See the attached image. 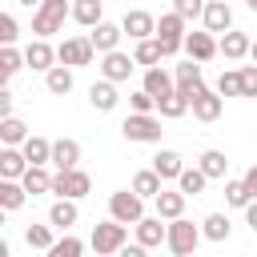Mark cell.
<instances>
[{
  "label": "cell",
  "mask_w": 257,
  "mask_h": 257,
  "mask_svg": "<svg viewBox=\"0 0 257 257\" xmlns=\"http://www.w3.org/2000/svg\"><path fill=\"white\" fill-rule=\"evenodd\" d=\"M197 245H201V225L185 221V213L181 217H169V225H165V249L173 257H189Z\"/></svg>",
  "instance_id": "obj_1"
},
{
  "label": "cell",
  "mask_w": 257,
  "mask_h": 257,
  "mask_svg": "<svg viewBox=\"0 0 257 257\" xmlns=\"http://www.w3.org/2000/svg\"><path fill=\"white\" fill-rule=\"evenodd\" d=\"M88 245L100 253V257H108V253H120L124 245H128V225H120V221H100V225H92V237H88Z\"/></svg>",
  "instance_id": "obj_2"
},
{
  "label": "cell",
  "mask_w": 257,
  "mask_h": 257,
  "mask_svg": "<svg viewBox=\"0 0 257 257\" xmlns=\"http://www.w3.org/2000/svg\"><path fill=\"white\" fill-rule=\"evenodd\" d=\"M64 16H68V0H40L36 12H32V32L48 40L64 28Z\"/></svg>",
  "instance_id": "obj_3"
},
{
  "label": "cell",
  "mask_w": 257,
  "mask_h": 257,
  "mask_svg": "<svg viewBox=\"0 0 257 257\" xmlns=\"http://www.w3.org/2000/svg\"><path fill=\"white\" fill-rule=\"evenodd\" d=\"M120 133H124V141L157 145L165 128H161V116H153V112H128V116H124V124H120Z\"/></svg>",
  "instance_id": "obj_4"
},
{
  "label": "cell",
  "mask_w": 257,
  "mask_h": 257,
  "mask_svg": "<svg viewBox=\"0 0 257 257\" xmlns=\"http://www.w3.org/2000/svg\"><path fill=\"white\" fill-rule=\"evenodd\" d=\"M185 20L177 16V12H165L161 20H157V28H153V36H157V44H161V56H177L181 52V40H185Z\"/></svg>",
  "instance_id": "obj_5"
},
{
  "label": "cell",
  "mask_w": 257,
  "mask_h": 257,
  "mask_svg": "<svg viewBox=\"0 0 257 257\" xmlns=\"http://www.w3.org/2000/svg\"><path fill=\"white\" fill-rule=\"evenodd\" d=\"M108 217H112V221H120V225L141 221V217H145V197H141V193H133V189H116V193L108 197Z\"/></svg>",
  "instance_id": "obj_6"
},
{
  "label": "cell",
  "mask_w": 257,
  "mask_h": 257,
  "mask_svg": "<svg viewBox=\"0 0 257 257\" xmlns=\"http://www.w3.org/2000/svg\"><path fill=\"white\" fill-rule=\"evenodd\" d=\"M88 189H92V181H88V173L76 169V165L52 173V185H48V193H56V197H72V201H80Z\"/></svg>",
  "instance_id": "obj_7"
},
{
  "label": "cell",
  "mask_w": 257,
  "mask_h": 257,
  "mask_svg": "<svg viewBox=\"0 0 257 257\" xmlns=\"http://www.w3.org/2000/svg\"><path fill=\"white\" fill-rule=\"evenodd\" d=\"M189 108H193V116H197V120L213 124V120L221 116V108H225V96H221L217 88H205V84H197V88L189 92Z\"/></svg>",
  "instance_id": "obj_8"
},
{
  "label": "cell",
  "mask_w": 257,
  "mask_h": 257,
  "mask_svg": "<svg viewBox=\"0 0 257 257\" xmlns=\"http://www.w3.org/2000/svg\"><path fill=\"white\" fill-rule=\"evenodd\" d=\"M92 56H96V48H92L88 36H68V40L56 44V60L68 64V68H84V64H92Z\"/></svg>",
  "instance_id": "obj_9"
},
{
  "label": "cell",
  "mask_w": 257,
  "mask_h": 257,
  "mask_svg": "<svg viewBox=\"0 0 257 257\" xmlns=\"http://www.w3.org/2000/svg\"><path fill=\"white\" fill-rule=\"evenodd\" d=\"M133 68H137V60H133L128 52H120V48L100 52V76H104V80L120 84V80H128V72H133Z\"/></svg>",
  "instance_id": "obj_10"
},
{
  "label": "cell",
  "mask_w": 257,
  "mask_h": 257,
  "mask_svg": "<svg viewBox=\"0 0 257 257\" xmlns=\"http://www.w3.org/2000/svg\"><path fill=\"white\" fill-rule=\"evenodd\" d=\"M181 48H185L193 60H201V64H205V60H213V56H217V36H213L209 28H205V32H185Z\"/></svg>",
  "instance_id": "obj_11"
},
{
  "label": "cell",
  "mask_w": 257,
  "mask_h": 257,
  "mask_svg": "<svg viewBox=\"0 0 257 257\" xmlns=\"http://www.w3.org/2000/svg\"><path fill=\"white\" fill-rule=\"evenodd\" d=\"M201 20H205V28H209L213 36H221L225 28H233V8H229L225 0H209V4L201 8Z\"/></svg>",
  "instance_id": "obj_12"
},
{
  "label": "cell",
  "mask_w": 257,
  "mask_h": 257,
  "mask_svg": "<svg viewBox=\"0 0 257 257\" xmlns=\"http://www.w3.org/2000/svg\"><path fill=\"white\" fill-rule=\"evenodd\" d=\"M153 28H157V16H153V12H145V8H133V12H124V20H120V32H124V36H133V40L153 36Z\"/></svg>",
  "instance_id": "obj_13"
},
{
  "label": "cell",
  "mask_w": 257,
  "mask_h": 257,
  "mask_svg": "<svg viewBox=\"0 0 257 257\" xmlns=\"http://www.w3.org/2000/svg\"><path fill=\"white\" fill-rule=\"evenodd\" d=\"M24 64H28L32 72H48V68L56 64V48H52L44 36H36V40L24 48Z\"/></svg>",
  "instance_id": "obj_14"
},
{
  "label": "cell",
  "mask_w": 257,
  "mask_h": 257,
  "mask_svg": "<svg viewBox=\"0 0 257 257\" xmlns=\"http://www.w3.org/2000/svg\"><path fill=\"white\" fill-rule=\"evenodd\" d=\"M48 165H56V173H60V169H72V165H80V145H76L72 137H60V141H52Z\"/></svg>",
  "instance_id": "obj_15"
},
{
  "label": "cell",
  "mask_w": 257,
  "mask_h": 257,
  "mask_svg": "<svg viewBox=\"0 0 257 257\" xmlns=\"http://www.w3.org/2000/svg\"><path fill=\"white\" fill-rule=\"evenodd\" d=\"M185 201H189V197H185L181 189H165V185H161V193L153 197V205H157V217H161V221L181 217V213H185Z\"/></svg>",
  "instance_id": "obj_16"
},
{
  "label": "cell",
  "mask_w": 257,
  "mask_h": 257,
  "mask_svg": "<svg viewBox=\"0 0 257 257\" xmlns=\"http://www.w3.org/2000/svg\"><path fill=\"white\" fill-rule=\"evenodd\" d=\"M133 229H137V245H145V249L165 245V221L161 217H141V221H133Z\"/></svg>",
  "instance_id": "obj_17"
},
{
  "label": "cell",
  "mask_w": 257,
  "mask_h": 257,
  "mask_svg": "<svg viewBox=\"0 0 257 257\" xmlns=\"http://www.w3.org/2000/svg\"><path fill=\"white\" fill-rule=\"evenodd\" d=\"M120 36H124V32H120V24H108V20H96V24H92V32H88V40H92V48H96V52H112V48L120 44Z\"/></svg>",
  "instance_id": "obj_18"
},
{
  "label": "cell",
  "mask_w": 257,
  "mask_h": 257,
  "mask_svg": "<svg viewBox=\"0 0 257 257\" xmlns=\"http://www.w3.org/2000/svg\"><path fill=\"white\" fill-rule=\"evenodd\" d=\"M217 52H221L225 60H241V56H249V36L237 32V28H225L221 40H217Z\"/></svg>",
  "instance_id": "obj_19"
},
{
  "label": "cell",
  "mask_w": 257,
  "mask_h": 257,
  "mask_svg": "<svg viewBox=\"0 0 257 257\" xmlns=\"http://www.w3.org/2000/svg\"><path fill=\"white\" fill-rule=\"evenodd\" d=\"M197 84H201V60H193V56H189V60H181V64L173 68V88H181V92L189 96Z\"/></svg>",
  "instance_id": "obj_20"
},
{
  "label": "cell",
  "mask_w": 257,
  "mask_h": 257,
  "mask_svg": "<svg viewBox=\"0 0 257 257\" xmlns=\"http://www.w3.org/2000/svg\"><path fill=\"white\" fill-rule=\"evenodd\" d=\"M116 100H120V92H116V84H112V80H96V84L88 88V104H92L96 112H112V108H116Z\"/></svg>",
  "instance_id": "obj_21"
},
{
  "label": "cell",
  "mask_w": 257,
  "mask_h": 257,
  "mask_svg": "<svg viewBox=\"0 0 257 257\" xmlns=\"http://www.w3.org/2000/svg\"><path fill=\"white\" fill-rule=\"evenodd\" d=\"M76 217H80V213H76V201H72V197H56L52 209H48V225H52V229H72Z\"/></svg>",
  "instance_id": "obj_22"
},
{
  "label": "cell",
  "mask_w": 257,
  "mask_h": 257,
  "mask_svg": "<svg viewBox=\"0 0 257 257\" xmlns=\"http://www.w3.org/2000/svg\"><path fill=\"white\" fill-rule=\"evenodd\" d=\"M157 112H161L165 120H177V116L189 112V96H185L181 88H169L165 96H157Z\"/></svg>",
  "instance_id": "obj_23"
},
{
  "label": "cell",
  "mask_w": 257,
  "mask_h": 257,
  "mask_svg": "<svg viewBox=\"0 0 257 257\" xmlns=\"http://www.w3.org/2000/svg\"><path fill=\"white\" fill-rule=\"evenodd\" d=\"M185 169V157L181 153H173V149H161L157 157H153V173L161 177V181H177V173Z\"/></svg>",
  "instance_id": "obj_24"
},
{
  "label": "cell",
  "mask_w": 257,
  "mask_h": 257,
  "mask_svg": "<svg viewBox=\"0 0 257 257\" xmlns=\"http://www.w3.org/2000/svg\"><path fill=\"white\" fill-rule=\"evenodd\" d=\"M20 185H24V193H32V197L48 193V185H52V173H48V165H28V169L20 173Z\"/></svg>",
  "instance_id": "obj_25"
},
{
  "label": "cell",
  "mask_w": 257,
  "mask_h": 257,
  "mask_svg": "<svg viewBox=\"0 0 257 257\" xmlns=\"http://www.w3.org/2000/svg\"><path fill=\"white\" fill-rule=\"evenodd\" d=\"M28 169V161H24V153L16 149V145H0V177H12V181H20V173Z\"/></svg>",
  "instance_id": "obj_26"
},
{
  "label": "cell",
  "mask_w": 257,
  "mask_h": 257,
  "mask_svg": "<svg viewBox=\"0 0 257 257\" xmlns=\"http://www.w3.org/2000/svg\"><path fill=\"white\" fill-rule=\"evenodd\" d=\"M20 153H24V161L28 165H48V153H52V141H44V137H24L20 141Z\"/></svg>",
  "instance_id": "obj_27"
},
{
  "label": "cell",
  "mask_w": 257,
  "mask_h": 257,
  "mask_svg": "<svg viewBox=\"0 0 257 257\" xmlns=\"http://www.w3.org/2000/svg\"><path fill=\"white\" fill-rule=\"evenodd\" d=\"M100 4H104V0H72V4H68V16H72L76 24H84V28H92L96 20H104V16H100Z\"/></svg>",
  "instance_id": "obj_28"
},
{
  "label": "cell",
  "mask_w": 257,
  "mask_h": 257,
  "mask_svg": "<svg viewBox=\"0 0 257 257\" xmlns=\"http://www.w3.org/2000/svg\"><path fill=\"white\" fill-rule=\"evenodd\" d=\"M44 84H48V92H52V96L72 92V68H68V64H52V68L44 72Z\"/></svg>",
  "instance_id": "obj_29"
},
{
  "label": "cell",
  "mask_w": 257,
  "mask_h": 257,
  "mask_svg": "<svg viewBox=\"0 0 257 257\" xmlns=\"http://www.w3.org/2000/svg\"><path fill=\"white\" fill-rule=\"evenodd\" d=\"M197 169H201L209 181H217V177H225V169H229V157H225L221 149H205V153H201V161H197Z\"/></svg>",
  "instance_id": "obj_30"
},
{
  "label": "cell",
  "mask_w": 257,
  "mask_h": 257,
  "mask_svg": "<svg viewBox=\"0 0 257 257\" xmlns=\"http://www.w3.org/2000/svg\"><path fill=\"white\" fill-rule=\"evenodd\" d=\"M205 185H209V177H205V173H201L197 165H193V169H181V173H177V189H181L185 197H201V193H205Z\"/></svg>",
  "instance_id": "obj_31"
},
{
  "label": "cell",
  "mask_w": 257,
  "mask_h": 257,
  "mask_svg": "<svg viewBox=\"0 0 257 257\" xmlns=\"http://www.w3.org/2000/svg\"><path fill=\"white\" fill-rule=\"evenodd\" d=\"M229 233H233V225H229L225 213H209V217L201 221V237H205V241H229Z\"/></svg>",
  "instance_id": "obj_32"
},
{
  "label": "cell",
  "mask_w": 257,
  "mask_h": 257,
  "mask_svg": "<svg viewBox=\"0 0 257 257\" xmlns=\"http://www.w3.org/2000/svg\"><path fill=\"white\" fill-rule=\"evenodd\" d=\"M28 201V193H24V185L20 181H12V177H0V209H20Z\"/></svg>",
  "instance_id": "obj_33"
},
{
  "label": "cell",
  "mask_w": 257,
  "mask_h": 257,
  "mask_svg": "<svg viewBox=\"0 0 257 257\" xmlns=\"http://www.w3.org/2000/svg\"><path fill=\"white\" fill-rule=\"evenodd\" d=\"M141 88H145V92H153V96H165V92L173 88V76H169L161 64H149V68H145V84H141Z\"/></svg>",
  "instance_id": "obj_34"
},
{
  "label": "cell",
  "mask_w": 257,
  "mask_h": 257,
  "mask_svg": "<svg viewBox=\"0 0 257 257\" xmlns=\"http://www.w3.org/2000/svg\"><path fill=\"white\" fill-rule=\"evenodd\" d=\"M24 137H28V124L20 116H12V112L0 116V145H20Z\"/></svg>",
  "instance_id": "obj_35"
},
{
  "label": "cell",
  "mask_w": 257,
  "mask_h": 257,
  "mask_svg": "<svg viewBox=\"0 0 257 257\" xmlns=\"http://www.w3.org/2000/svg\"><path fill=\"white\" fill-rule=\"evenodd\" d=\"M161 185H165V181H161V177H157L153 169H141V173L133 177V193H141L145 201H153V197L161 193Z\"/></svg>",
  "instance_id": "obj_36"
},
{
  "label": "cell",
  "mask_w": 257,
  "mask_h": 257,
  "mask_svg": "<svg viewBox=\"0 0 257 257\" xmlns=\"http://www.w3.org/2000/svg\"><path fill=\"white\" fill-rule=\"evenodd\" d=\"M133 60L137 64H157L161 60V44H157V36H145V40H137V52H133Z\"/></svg>",
  "instance_id": "obj_37"
},
{
  "label": "cell",
  "mask_w": 257,
  "mask_h": 257,
  "mask_svg": "<svg viewBox=\"0 0 257 257\" xmlns=\"http://www.w3.org/2000/svg\"><path fill=\"white\" fill-rule=\"evenodd\" d=\"M48 253H52V257H80V253H84V241H76V237L64 229V237H60V241H52V245H48Z\"/></svg>",
  "instance_id": "obj_38"
},
{
  "label": "cell",
  "mask_w": 257,
  "mask_h": 257,
  "mask_svg": "<svg viewBox=\"0 0 257 257\" xmlns=\"http://www.w3.org/2000/svg\"><path fill=\"white\" fill-rule=\"evenodd\" d=\"M24 241H28V249H44V253H48V245H52V225H28V229H24Z\"/></svg>",
  "instance_id": "obj_39"
},
{
  "label": "cell",
  "mask_w": 257,
  "mask_h": 257,
  "mask_svg": "<svg viewBox=\"0 0 257 257\" xmlns=\"http://www.w3.org/2000/svg\"><path fill=\"white\" fill-rule=\"evenodd\" d=\"M225 201H229L233 209H245V205H249V189H245V181H225Z\"/></svg>",
  "instance_id": "obj_40"
},
{
  "label": "cell",
  "mask_w": 257,
  "mask_h": 257,
  "mask_svg": "<svg viewBox=\"0 0 257 257\" xmlns=\"http://www.w3.org/2000/svg\"><path fill=\"white\" fill-rule=\"evenodd\" d=\"M217 92L221 96H241V72H221L217 76Z\"/></svg>",
  "instance_id": "obj_41"
},
{
  "label": "cell",
  "mask_w": 257,
  "mask_h": 257,
  "mask_svg": "<svg viewBox=\"0 0 257 257\" xmlns=\"http://www.w3.org/2000/svg\"><path fill=\"white\" fill-rule=\"evenodd\" d=\"M128 108H133V112H157V96L145 92V88H137V92L128 96Z\"/></svg>",
  "instance_id": "obj_42"
},
{
  "label": "cell",
  "mask_w": 257,
  "mask_h": 257,
  "mask_svg": "<svg viewBox=\"0 0 257 257\" xmlns=\"http://www.w3.org/2000/svg\"><path fill=\"white\" fill-rule=\"evenodd\" d=\"M16 36H20L16 16H12V12H0V44H16Z\"/></svg>",
  "instance_id": "obj_43"
},
{
  "label": "cell",
  "mask_w": 257,
  "mask_h": 257,
  "mask_svg": "<svg viewBox=\"0 0 257 257\" xmlns=\"http://www.w3.org/2000/svg\"><path fill=\"white\" fill-rule=\"evenodd\" d=\"M201 8H205V0H173V12L189 24L193 16H201Z\"/></svg>",
  "instance_id": "obj_44"
},
{
  "label": "cell",
  "mask_w": 257,
  "mask_h": 257,
  "mask_svg": "<svg viewBox=\"0 0 257 257\" xmlns=\"http://www.w3.org/2000/svg\"><path fill=\"white\" fill-rule=\"evenodd\" d=\"M237 72H241V96H257V64H245Z\"/></svg>",
  "instance_id": "obj_45"
},
{
  "label": "cell",
  "mask_w": 257,
  "mask_h": 257,
  "mask_svg": "<svg viewBox=\"0 0 257 257\" xmlns=\"http://www.w3.org/2000/svg\"><path fill=\"white\" fill-rule=\"evenodd\" d=\"M241 181H245V189H249V197H257V165H249Z\"/></svg>",
  "instance_id": "obj_46"
},
{
  "label": "cell",
  "mask_w": 257,
  "mask_h": 257,
  "mask_svg": "<svg viewBox=\"0 0 257 257\" xmlns=\"http://www.w3.org/2000/svg\"><path fill=\"white\" fill-rule=\"evenodd\" d=\"M245 225L257 233V197H249V205H245Z\"/></svg>",
  "instance_id": "obj_47"
},
{
  "label": "cell",
  "mask_w": 257,
  "mask_h": 257,
  "mask_svg": "<svg viewBox=\"0 0 257 257\" xmlns=\"http://www.w3.org/2000/svg\"><path fill=\"white\" fill-rule=\"evenodd\" d=\"M8 112H12V92L0 88V116H8Z\"/></svg>",
  "instance_id": "obj_48"
},
{
  "label": "cell",
  "mask_w": 257,
  "mask_h": 257,
  "mask_svg": "<svg viewBox=\"0 0 257 257\" xmlns=\"http://www.w3.org/2000/svg\"><path fill=\"white\" fill-rule=\"evenodd\" d=\"M8 80H12V72H8L4 64H0V88H8Z\"/></svg>",
  "instance_id": "obj_49"
},
{
  "label": "cell",
  "mask_w": 257,
  "mask_h": 257,
  "mask_svg": "<svg viewBox=\"0 0 257 257\" xmlns=\"http://www.w3.org/2000/svg\"><path fill=\"white\" fill-rule=\"evenodd\" d=\"M0 257H8V241L4 237H0Z\"/></svg>",
  "instance_id": "obj_50"
},
{
  "label": "cell",
  "mask_w": 257,
  "mask_h": 257,
  "mask_svg": "<svg viewBox=\"0 0 257 257\" xmlns=\"http://www.w3.org/2000/svg\"><path fill=\"white\" fill-rule=\"evenodd\" d=\"M249 56H253V64H257V44H253V40H249Z\"/></svg>",
  "instance_id": "obj_51"
},
{
  "label": "cell",
  "mask_w": 257,
  "mask_h": 257,
  "mask_svg": "<svg viewBox=\"0 0 257 257\" xmlns=\"http://www.w3.org/2000/svg\"><path fill=\"white\" fill-rule=\"evenodd\" d=\"M245 8H249V12H257V0H245Z\"/></svg>",
  "instance_id": "obj_52"
},
{
  "label": "cell",
  "mask_w": 257,
  "mask_h": 257,
  "mask_svg": "<svg viewBox=\"0 0 257 257\" xmlns=\"http://www.w3.org/2000/svg\"><path fill=\"white\" fill-rule=\"evenodd\" d=\"M20 4H24V8H36V4H40V0H20Z\"/></svg>",
  "instance_id": "obj_53"
},
{
  "label": "cell",
  "mask_w": 257,
  "mask_h": 257,
  "mask_svg": "<svg viewBox=\"0 0 257 257\" xmlns=\"http://www.w3.org/2000/svg\"><path fill=\"white\" fill-rule=\"evenodd\" d=\"M4 213H8V209H0V229H4Z\"/></svg>",
  "instance_id": "obj_54"
}]
</instances>
